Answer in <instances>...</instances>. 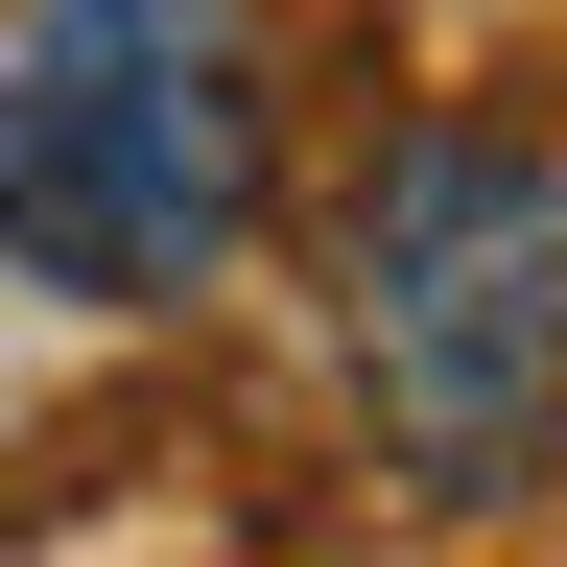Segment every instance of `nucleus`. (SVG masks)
Segmentation results:
<instances>
[{
	"mask_svg": "<svg viewBox=\"0 0 567 567\" xmlns=\"http://www.w3.org/2000/svg\"><path fill=\"white\" fill-rule=\"evenodd\" d=\"M354 379L425 496H544L567 473V166L496 118L379 142L354 189Z\"/></svg>",
	"mask_w": 567,
	"mask_h": 567,
	"instance_id": "2",
	"label": "nucleus"
},
{
	"mask_svg": "<svg viewBox=\"0 0 567 567\" xmlns=\"http://www.w3.org/2000/svg\"><path fill=\"white\" fill-rule=\"evenodd\" d=\"M260 213V0H24L0 24V260L189 308Z\"/></svg>",
	"mask_w": 567,
	"mask_h": 567,
	"instance_id": "1",
	"label": "nucleus"
}]
</instances>
